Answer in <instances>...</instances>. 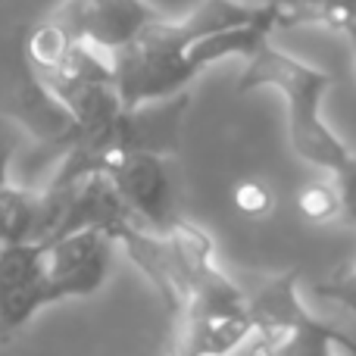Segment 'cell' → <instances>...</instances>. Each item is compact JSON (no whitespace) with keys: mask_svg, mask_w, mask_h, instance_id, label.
<instances>
[{"mask_svg":"<svg viewBox=\"0 0 356 356\" xmlns=\"http://www.w3.org/2000/svg\"><path fill=\"white\" fill-rule=\"evenodd\" d=\"M253 22H266L275 29L272 13L247 0H200L184 19H154L141 35H135L125 47L110 54L113 85L122 106L131 110V106L188 91V85L200 75V69L188 56L191 44L203 35Z\"/></svg>","mask_w":356,"mask_h":356,"instance_id":"obj_1","label":"cell"},{"mask_svg":"<svg viewBox=\"0 0 356 356\" xmlns=\"http://www.w3.org/2000/svg\"><path fill=\"white\" fill-rule=\"evenodd\" d=\"M0 116L13 119L41 147L60 154L79 138L66 106L44 88V81L29 66L22 44H13L0 54Z\"/></svg>","mask_w":356,"mask_h":356,"instance_id":"obj_6","label":"cell"},{"mask_svg":"<svg viewBox=\"0 0 356 356\" xmlns=\"http://www.w3.org/2000/svg\"><path fill=\"white\" fill-rule=\"evenodd\" d=\"M50 303L54 294L44 278V244L25 241L0 247V341H10Z\"/></svg>","mask_w":356,"mask_h":356,"instance_id":"obj_9","label":"cell"},{"mask_svg":"<svg viewBox=\"0 0 356 356\" xmlns=\"http://www.w3.org/2000/svg\"><path fill=\"white\" fill-rule=\"evenodd\" d=\"M316 294L338 303V307H344V309H350L356 316V263L350 269L338 272L334 278H328V282H319L316 284Z\"/></svg>","mask_w":356,"mask_h":356,"instance_id":"obj_14","label":"cell"},{"mask_svg":"<svg viewBox=\"0 0 356 356\" xmlns=\"http://www.w3.org/2000/svg\"><path fill=\"white\" fill-rule=\"evenodd\" d=\"M181 338L175 356H232L253 334L244 288L209 266L181 307Z\"/></svg>","mask_w":356,"mask_h":356,"instance_id":"obj_5","label":"cell"},{"mask_svg":"<svg viewBox=\"0 0 356 356\" xmlns=\"http://www.w3.org/2000/svg\"><path fill=\"white\" fill-rule=\"evenodd\" d=\"M244 60L247 66L238 79V91L275 88L288 104V141L294 156H300L309 166L334 172L350 156V150L334 138V131L328 129L325 116H322L332 75L325 69L284 54L269 38H263Z\"/></svg>","mask_w":356,"mask_h":356,"instance_id":"obj_2","label":"cell"},{"mask_svg":"<svg viewBox=\"0 0 356 356\" xmlns=\"http://www.w3.org/2000/svg\"><path fill=\"white\" fill-rule=\"evenodd\" d=\"M253 6H263L272 13L275 29H297V25L319 22V3L322 0H247Z\"/></svg>","mask_w":356,"mask_h":356,"instance_id":"obj_10","label":"cell"},{"mask_svg":"<svg viewBox=\"0 0 356 356\" xmlns=\"http://www.w3.org/2000/svg\"><path fill=\"white\" fill-rule=\"evenodd\" d=\"M334 191H338V207L347 222L356 225V154H350L338 169H334Z\"/></svg>","mask_w":356,"mask_h":356,"instance_id":"obj_15","label":"cell"},{"mask_svg":"<svg viewBox=\"0 0 356 356\" xmlns=\"http://www.w3.org/2000/svg\"><path fill=\"white\" fill-rule=\"evenodd\" d=\"M160 16L163 13H156L147 0H63L50 22L60 25L69 38L110 56Z\"/></svg>","mask_w":356,"mask_h":356,"instance_id":"obj_8","label":"cell"},{"mask_svg":"<svg viewBox=\"0 0 356 356\" xmlns=\"http://www.w3.org/2000/svg\"><path fill=\"white\" fill-rule=\"evenodd\" d=\"M244 297L263 356H334L338 350H356L341 328L307 309L297 272L257 278L244 288Z\"/></svg>","mask_w":356,"mask_h":356,"instance_id":"obj_3","label":"cell"},{"mask_svg":"<svg viewBox=\"0 0 356 356\" xmlns=\"http://www.w3.org/2000/svg\"><path fill=\"white\" fill-rule=\"evenodd\" d=\"M334 356H356V350H338Z\"/></svg>","mask_w":356,"mask_h":356,"instance_id":"obj_17","label":"cell"},{"mask_svg":"<svg viewBox=\"0 0 356 356\" xmlns=\"http://www.w3.org/2000/svg\"><path fill=\"white\" fill-rule=\"evenodd\" d=\"M116 244L125 247L129 259L156 288L163 307L172 316L181 313L194 284L216 263L213 238L200 225L178 219V216L163 232H154V228H144L135 222L119 234Z\"/></svg>","mask_w":356,"mask_h":356,"instance_id":"obj_4","label":"cell"},{"mask_svg":"<svg viewBox=\"0 0 356 356\" xmlns=\"http://www.w3.org/2000/svg\"><path fill=\"white\" fill-rule=\"evenodd\" d=\"M113 266V241L104 232H72L44 244V278L54 303L91 297L104 288Z\"/></svg>","mask_w":356,"mask_h":356,"instance_id":"obj_7","label":"cell"},{"mask_svg":"<svg viewBox=\"0 0 356 356\" xmlns=\"http://www.w3.org/2000/svg\"><path fill=\"white\" fill-rule=\"evenodd\" d=\"M319 22L332 31L344 35L356 56V0H322L319 3Z\"/></svg>","mask_w":356,"mask_h":356,"instance_id":"obj_12","label":"cell"},{"mask_svg":"<svg viewBox=\"0 0 356 356\" xmlns=\"http://www.w3.org/2000/svg\"><path fill=\"white\" fill-rule=\"evenodd\" d=\"M10 163H13V144L0 138V184L10 181Z\"/></svg>","mask_w":356,"mask_h":356,"instance_id":"obj_16","label":"cell"},{"mask_svg":"<svg viewBox=\"0 0 356 356\" xmlns=\"http://www.w3.org/2000/svg\"><path fill=\"white\" fill-rule=\"evenodd\" d=\"M297 207L309 222H332L341 213L334 184H307L300 191V197H297Z\"/></svg>","mask_w":356,"mask_h":356,"instance_id":"obj_11","label":"cell"},{"mask_svg":"<svg viewBox=\"0 0 356 356\" xmlns=\"http://www.w3.org/2000/svg\"><path fill=\"white\" fill-rule=\"evenodd\" d=\"M272 191L266 181H257V178H247V181L234 184V207L241 209L250 219H263V216L272 213Z\"/></svg>","mask_w":356,"mask_h":356,"instance_id":"obj_13","label":"cell"}]
</instances>
